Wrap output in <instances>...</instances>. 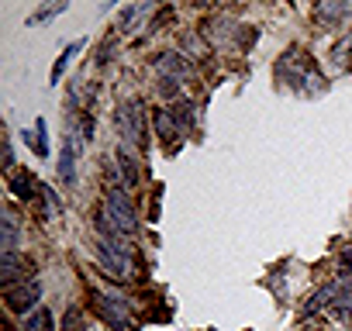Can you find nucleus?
Returning a JSON list of instances; mask_svg holds the SVG:
<instances>
[{"label":"nucleus","instance_id":"obj_3","mask_svg":"<svg viewBox=\"0 0 352 331\" xmlns=\"http://www.w3.org/2000/svg\"><path fill=\"white\" fill-rule=\"evenodd\" d=\"M94 300H97V307H100L104 321H107L114 331H128V314H131L128 300H121L118 293H107V290H97V293H94Z\"/></svg>","mask_w":352,"mask_h":331},{"label":"nucleus","instance_id":"obj_14","mask_svg":"<svg viewBox=\"0 0 352 331\" xmlns=\"http://www.w3.org/2000/svg\"><path fill=\"white\" fill-rule=\"evenodd\" d=\"M345 14H349L345 4H321V8H318V21H331V25H335V21L345 18Z\"/></svg>","mask_w":352,"mask_h":331},{"label":"nucleus","instance_id":"obj_15","mask_svg":"<svg viewBox=\"0 0 352 331\" xmlns=\"http://www.w3.org/2000/svg\"><path fill=\"white\" fill-rule=\"evenodd\" d=\"M80 49H83V45H80V42H76V45H69V49H66V56H63V59H59V62H56V66H52V83H56V80H59V76H63V69H66V66H69V59H73V52H80Z\"/></svg>","mask_w":352,"mask_h":331},{"label":"nucleus","instance_id":"obj_5","mask_svg":"<svg viewBox=\"0 0 352 331\" xmlns=\"http://www.w3.org/2000/svg\"><path fill=\"white\" fill-rule=\"evenodd\" d=\"M155 69L162 73V80H173V76H187V62L184 59H176L173 52H162L155 59Z\"/></svg>","mask_w":352,"mask_h":331},{"label":"nucleus","instance_id":"obj_7","mask_svg":"<svg viewBox=\"0 0 352 331\" xmlns=\"http://www.w3.org/2000/svg\"><path fill=\"white\" fill-rule=\"evenodd\" d=\"M73 145H76V141H66L63 152H59V176H63L66 183L76 180V155H73Z\"/></svg>","mask_w":352,"mask_h":331},{"label":"nucleus","instance_id":"obj_9","mask_svg":"<svg viewBox=\"0 0 352 331\" xmlns=\"http://www.w3.org/2000/svg\"><path fill=\"white\" fill-rule=\"evenodd\" d=\"M118 162H121V173H124V183H138V166H135V155L128 152V145L118 148Z\"/></svg>","mask_w":352,"mask_h":331},{"label":"nucleus","instance_id":"obj_16","mask_svg":"<svg viewBox=\"0 0 352 331\" xmlns=\"http://www.w3.org/2000/svg\"><path fill=\"white\" fill-rule=\"evenodd\" d=\"M184 45H187L190 52H197V56H204V42H201L197 35H187V38H184Z\"/></svg>","mask_w":352,"mask_h":331},{"label":"nucleus","instance_id":"obj_10","mask_svg":"<svg viewBox=\"0 0 352 331\" xmlns=\"http://www.w3.org/2000/svg\"><path fill=\"white\" fill-rule=\"evenodd\" d=\"M11 190L21 197V201H35L38 194H35V180L28 176V173H14L11 176Z\"/></svg>","mask_w":352,"mask_h":331},{"label":"nucleus","instance_id":"obj_2","mask_svg":"<svg viewBox=\"0 0 352 331\" xmlns=\"http://www.w3.org/2000/svg\"><path fill=\"white\" fill-rule=\"evenodd\" d=\"M107 218L114 221L111 228L121 231V235H135L138 231V218H135V207L124 197V190H107Z\"/></svg>","mask_w":352,"mask_h":331},{"label":"nucleus","instance_id":"obj_12","mask_svg":"<svg viewBox=\"0 0 352 331\" xmlns=\"http://www.w3.org/2000/svg\"><path fill=\"white\" fill-rule=\"evenodd\" d=\"M25 331H52V314L45 307H38L35 314L25 317Z\"/></svg>","mask_w":352,"mask_h":331},{"label":"nucleus","instance_id":"obj_13","mask_svg":"<svg viewBox=\"0 0 352 331\" xmlns=\"http://www.w3.org/2000/svg\"><path fill=\"white\" fill-rule=\"evenodd\" d=\"M0 279H4V286L11 290L14 286V279H18V273H21V259H18V252H11V255H4V266H0Z\"/></svg>","mask_w":352,"mask_h":331},{"label":"nucleus","instance_id":"obj_17","mask_svg":"<svg viewBox=\"0 0 352 331\" xmlns=\"http://www.w3.org/2000/svg\"><path fill=\"white\" fill-rule=\"evenodd\" d=\"M159 93L162 97H176V80H159Z\"/></svg>","mask_w":352,"mask_h":331},{"label":"nucleus","instance_id":"obj_4","mask_svg":"<svg viewBox=\"0 0 352 331\" xmlns=\"http://www.w3.org/2000/svg\"><path fill=\"white\" fill-rule=\"evenodd\" d=\"M4 300H8V307L11 310H28L35 300H38V283H25V286H11L8 293H4Z\"/></svg>","mask_w":352,"mask_h":331},{"label":"nucleus","instance_id":"obj_8","mask_svg":"<svg viewBox=\"0 0 352 331\" xmlns=\"http://www.w3.org/2000/svg\"><path fill=\"white\" fill-rule=\"evenodd\" d=\"M155 131H159L162 141H166V138H176V135H184L180 124H176V117H173V111H155Z\"/></svg>","mask_w":352,"mask_h":331},{"label":"nucleus","instance_id":"obj_1","mask_svg":"<svg viewBox=\"0 0 352 331\" xmlns=\"http://www.w3.org/2000/svg\"><path fill=\"white\" fill-rule=\"evenodd\" d=\"M118 131H121L124 145H145V107L138 100L121 104V111H118Z\"/></svg>","mask_w":352,"mask_h":331},{"label":"nucleus","instance_id":"obj_6","mask_svg":"<svg viewBox=\"0 0 352 331\" xmlns=\"http://www.w3.org/2000/svg\"><path fill=\"white\" fill-rule=\"evenodd\" d=\"M18 231H21V225H18V214H14V211H4V242H0L4 255H11V252L18 249Z\"/></svg>","mask_w":352,"mask_h":331},{"label":"nucleus","instance_id":"obj_11","mask_svg":"<svg viewBox=\"0 0 352 331\" xmlns=\"http://www.w3.org/2000/svg\"><path fill=\"white\" fill-rule=\"evenodd\" d=\"M148 11H152L148 4H131V8H124V14H121V28H124V32H135V25H138Z\"/></svg>","mask_w":352,"mask_h":331}]
</instances>
